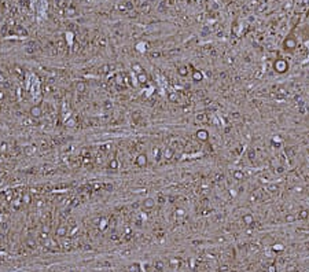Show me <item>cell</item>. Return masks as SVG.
Returning a JSON list of instances; mask_svg holds the SVG:
<instances>
[{
  "instance_id": "6da1fadb",
  "label": "cell",
  "mask_w": 309,
  "mask_h": 272,
  "mask_svg": "<svg viewBox=\"0 0 309 272\" xmlns=\"http://www.w3.org/2000/svg\"><path fill=\"white\" fill-rule=\"evenodd\" d=\"M297 45H298V43H297L296 36H294L293 33L287 35L286 37L283 39V41H282V48H283V51L284 52H289V54H293V52L296 51Z\"/></svg>"
},
{
  "instance_id": "7a4b0ae2",
  "label": "cell",
  "mask_w": 309,
  "mask_h": 272,
  "mask_svg": "<svg viewBox=\"0 0 309 272\" xmlns=\"http://www.w3.org/2000/svg\"><path fill=\"white\" fill-rule=\"evenodd\" d=\"M289 69H290L289 62L284 61V59H276L273 62V70L276 71L278 74H284V73L289 71Z\"/></svg>"
},
{
  "instance_id": "3957f363",
  "label": "cell",
  "mask_w": 309,
  "mask_h": 272,
  "mask_svg": "<svg viewBox=\"0 0 309 272\" xmlns=\"http://www.w3.org/2000/svg\"><path fill=\"white\" fill-rule=\"evenodd\" d=\"M242 221H243V224H244V225H247V227L254 225V217L251 216L250 213L243 214V217H242Z\"/></svg>"
},
{
  "instance_id": "277c9868",
  "label": "cell",
  "mask_w": 309,
  "mask_h": 272,
  "mask_svg": "<svg viewBox=\"0 0 309 272\" xmlns=\"http://www.w3.org/2000/svg\"><path fill=\"white\" fill-rule=\"evenodd\" d=\"M196 138H198V140H201V142H208L209 140V132L205 129H199L198 132H196Z\"/></svg>"
},
{
  "instance_id": "5b68a950",
  "label": "cell",
  "mask_w": 309,
  "mask_h": 272,
  "mask_svg": "<svg viewBox=\"0 0 309 272\" xmlns=\"http://www.w3.org/2000/svg\"><path fill=\"white\" fill-rule=\"evenodd\" d=\"M271 247H272V250L275 253H279V252H283L284 250V245L283 243H280V242H273Z\"/></svg>"
},
{
  "instance_id": "8992f818",
  "label": "cell",
  "mask_w": 309,
  "mask_h": 272,
  "mask_svg": "<svg viewBox=\"0 0 309 272\" xmlns=\"http://www.w3.org/2000/svg\"><path fill=\"white\" fill-rule=\"evenodd\" d=\"M309 217V210H306V209H301V210L298 212V219H301V220H306Z\"/></svg>"
},
{
  "instance_id": "52a82bcc",
  "label": "cell",
  "mask_w": 309,
  "mask_h": 272,
  "mask_svg": "<svg viewBox=\"0 0 309 272\" xmlns=\"http://www.w3.org/2000/svg\"><path fill=\"white\" fill-rule=\"evenodd\" d=\"M234 177L236 179V180H243V177H244V173L242 171H239V169H236V171H234Z\"/></svg>"
},
{
  "instance_id": "ba28073f",
  "label": "cell",
  "mask_w": 309,
  "mask_h": 272,
  "mask_svg": "<svg viewBox=\"0 0 309 272\" xmlns=\"http://www.w3.org/2000/svg\"><path fill=\"white\" fill-rule=\"evenodd\" d=\"M192 78H194V81H201L202 80V73L199 70H194V73H192Z\"/></svg>"
},
{
  "instance_id": "9c48e42d",
  "label": "cell",
  "mask_w": 309,
  "mask_h": 272,
  "mask_svg": "<svg viewBox=\"0 0 309 272\" xmlns=\"http://www.w3.org/2000/svg\"><path fill=\"white\" fill-rule=\"evenodd\" d=\"M296 219H297V217L294 216V214H291V213H287L286 217H284L286 223H294V221H296Z\"/></svg>"
},
{
  "instance_id": "30bf717a",
  "label": "cell",
  "mask_w": 309,
  "mask_h": 272,
  "mask_svg": "<svg viewBox=\"0 0 309 272\" xmlns=\"http://www.w3.org/2000/svg\"><path fill=\"white\" fill-rule=\"evenodd\" d=\"M179 74L180 76H187L188 74V70H187V68H185V66H182V68H179Z\"/></svg>"
},
{
  "instance_id": "8fae6325",
  "label": "cell",
  "mask_w": 309,
  "mask_h": 272,
  "mask_svg": "<svg viewBox=\"0 0 309 272\" xmlns=\"http://www.w3.org/2000/svg\"><path fill=\"white\" fill-rule=\"evenodd\" d=\"M262 243H265V245H267V243H271V246H272L273 240H272V238H271V237H268V238H264V239H262Z\"/></svg>"
},
{
  "instance_id": "7c38bea8",
  "label": "cell",
  "mask_w": 309,
  "mask_h": 272,
  "mask_svg": "<svg viewBox=\"0 0 309 272\" xmlns=\"http://www.w3.org/2000/svg\"><path fill=\"white\" fill-rule=\"evenodd\" d=\"M139 164H140V165H144V164H146V156H140L139 157Z\"/></svg>"
},
{
  "instance_id": "4fadbf2b",
  "label": "cell",
  "mask_w": 309,
  "mask_h": 272,
  "mask_svg": "<svg viewBox=\"0 0 309 272\" xmlns=\"http://www.w3.org/2000/svg\"><path fill=\"white\" fill-rule=\"evenodd\" d=\"M267 271L268 272H278V268H276V265H269Z\"/></svg>"
},
{
  "instance_id": "5bb4252c",
  "label": "cell",
  "mask_w": 309,
  "mask_h": 272,
  "mask_svg": "<svg viewBox=\"0 0 309 272\" xmlns=\"http://www.w3.org/2000/svg\"><path fill=\"white\" fill-rule=\"evenodd\" d=\"M272 142H273V143H280V142H282V138H279V136H275V138H272Z\"/></svg>"
},
{
  "instance_id": "9a60e30c",
  "label": "cell",
  "mask_w": 309,
  "mask_h": 272,
  "mask_svg": "<svg viewBox=\"0 0 309 272\" xmlns=\"http://www.w3.org/2000/svg\"><path fill=\"white\" fill-rule=\"evenodd\" d=\"M153 205H154L153 199H147V201H146V206H147V207H151Z\"/></svg>"
},
{
  "instance_id": "2e32d148",
  "label": "cell",
  "mask_w": 309,
  "mask_h": 272,
  "mask_svg": "<svg viewBox=\"0 0 309 272\" xmlns=\"http://www.w3.org/2000/svg\"><path fill=\"white\" fill-rule=\"evenodd\" d=\"M269 190L272 192H275V191H278V186H269Z\"/></svg>"
},
{
  "instance_id": "e0dca14e",
  "label": "cell",
  "mask_w": 309,
  "mask_h": 272,
  "mask_svg": "<svg viewBox=\"0 0 309 272\" xmlns=\"http://www.w3.org/2000/svg\"><path fill=\"white\" fill-rule=\"evenodd\" d=\"M296 190H297V191H298V192H301V190H302V187H296Z\"/></svg>"
},
{
  "instance_id": "ac0fdd59",
  "label": "cell",
  "mask_w": 309,
  "mask_h": 272,
  "mask_svg": "<svg viewBox=\"0 0 309 272\" xmlns=\"http://www.w3.org/2000/svg\"><path fill=\"white\" fill-rule=\"evenodd\" d=\"M308 153H309V149H308Z\"/></svg>"
}]
</instances>
